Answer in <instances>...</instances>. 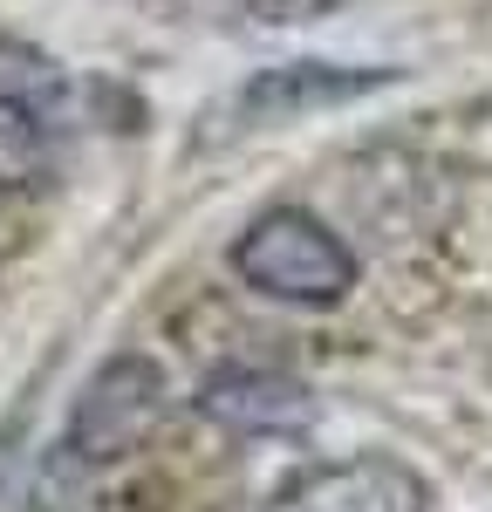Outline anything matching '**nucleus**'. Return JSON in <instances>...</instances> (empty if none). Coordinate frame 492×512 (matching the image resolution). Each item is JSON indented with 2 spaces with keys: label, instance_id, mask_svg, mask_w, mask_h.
Returning a JSON list of instances; mask_svg holds the SVG:
<instances>
[{
  "label": "nucleus",
  "instance_id": "nucleus-7",
  "mask_svg": "<svg viewBox=\"0 0 492 512\" xmlns=\"http://www.w3.org/2000/svg\"><path fill=\"white\" fill-rule=\"evenodd\" d=\"M219 21H240V28H301V21H322L342 0H205Z\"/></svg>",
  "mask_w": 492,
  "mask_h": 512
},
{
  "label": "nucleus",
  "instance_id": "nucleus-1",
  "mask_svg": "<svg viewBox=\"0 0 492 512\" xmlns=\"http://www.w3.org/2000/svg\"><path fill=\"white\" fill-rule=\"evenodd\" d=\"M233 274L281 308H335L356 287V253L308 205H267L233 239Z\"/></svg>",
  "mask_w": 492,
  "mask_h": 512
},
{
  "label": "nucleus",
  "instance_id": "nucleus-4",
  "mask_svg": "<svg viewBox=\"0 0 492 512\" xmlns=\"http://www.w3.org/2000/svg\"><path fill=\"white\" fill-rule=\"evenodd\" d=\"M199 417L240 437H287L315 417V396L294 376H274V369H226L199 390Z\"/></svg>",
  "mask_w": 492,
  "mask_h": 512
},
{
  "label": "nucleus",
  "instance_id": "nucleus-3",
  "mask_svg": "<svg viewBox=\"0 0 492 512\" xmlns=\"http://www.w3.org/2000/svg\"><path fill=\"white\" fill-rule=\"evenodd\" d=\"M267 512H431V499H424V478L410 465L383 458V451H363V458L294 472L267 499Z\"/></svg>",
  "mask_w": 492,
  "mask_h": 512
},
{
  "label": "nucleus",
  "instance_id": "nucleus-5",
  "mask_svg": "<svg viewBox=\"0 0 492 512\" xmlns=\"http://www.w3.org/2000/svg\"><path fill=\"white\" fill-rule=\"evenodd\" d=\"M397 82V69H342V62H287L267 69L240 89V117L274 123V117H308V110H335V103H356L369 89Z\"/></svg>",
  "mask_w": 492,
  "mask_h": 512
},
{
  "label": "nucleus",
  "instance_id": "nucleus-6",
  "mask_svg": "<svg viewBox=\"0 0 492 512\" xmlns=\"http://www.w3.org/2000/svg\"><path fill=\"white\" fill-rule=\"evenodd\" d=\"M62 164V117L35 89H0V192H41Z\"/></svg>",
  "mask_w": 492,
  "mask_h": 512
},
{
  "label": "nucleus",
  "instance_id": "nucleus-2",
  "mask_svg": "<svg viewBox=\"0 0 492 512\" xmlns=\"http://www.w3.org/2000/svg\"><path fill=\"white\" fill-rule=\"evenodd\" d=\"M164 417V376L151 355H110L89 383H82L76 410H69V431H62V451L76 465H117L130 458L151 424Z\"/></svg>",
  "mask_w": 492,
  "mask_h": 512
}]
</instances>
